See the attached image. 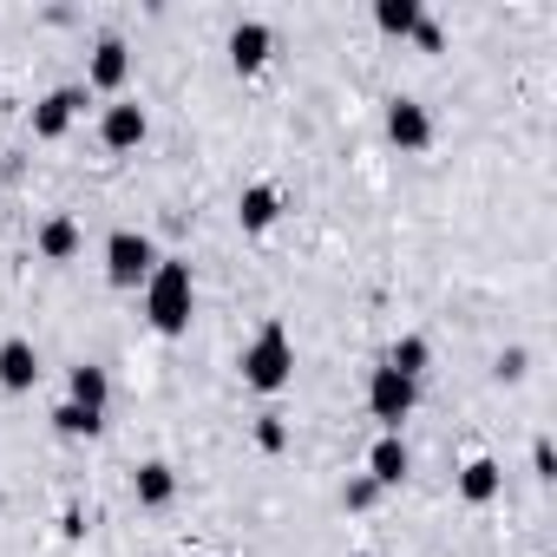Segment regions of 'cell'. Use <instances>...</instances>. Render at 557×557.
I'll return each mask as SVG.
<instances>
[{
    "mask_svg": "<svg viewBox=\"0 0 557 557\" xmlns=\"http://www.w3.org/2000/svg\"><path fill=\"white\" fill-rule=\"evenodd\" d=\"M342 498H348V511H368V505L381 498V485H374V479H355V485H348Z\"/></svg>",
    "mask_w": 557,
    "mask_h": 557,
    "instance_id": "cell-21",
    "label": "cell"
},
{
    "mask_svg": "<svg viewBox=\"0 0 557 557\" xmlns=\"http://www.w3.org/2000/svg\"><path fill=\"white\" fill-rule=\"evenodd\" d=\"M531 466H537V479H550V472H557V459H550V440H537V446H531Z\"/></svg>",
    "mask_w": 557,
    "mask_h": 557,
    "instance_id": "cell-23",
    "label": "cell"
},
{
    "mask_svg": "<svg viewBox=\"0 0 557 557\" xmlns=\"http://www.w3.org/2000/svg\"><path fill=\"white\" fill-rule=\"evenodd\" d=\"M256 446H262V453H283V446H289L283 413H262V420H256Z\"/></svg>",
    "mask_w": 557,
    "mask_h": 557,
    "instance_id": "cell-20",
    "label": "cell"
},
{
    "mask_svg": "<svg viewBox=\"0 0 557 557\" xmlns=\"http://www.w3.org/2000/svg\"><path fill=\"white\" fill-rule=\"evenodd\" d=\"M498 485H505V472H498L492 459H472V466L459 472V498H466V505H492Z\"/></svg>",
    "mask_w": 557,
    "mask_h": 557,
    "instance_id": "cell-14",
    "label": "cell"
},
{
    "mask_svg": "<svg viewBox=\"0 0 557 557\" xmlns=\"http://www.w3.org/2000/svg\"><path fill=\"white\" fill-rule=\"evenodd\" d=\"M190 309H197V283H190V262H164L145 275V315L158 335H184L190 329Z\"/></svg>",
    "mask_w": 557,
    "mask_h": 557,
    "instance_id": "cell-1",
    "label": "cell"
},
{
    "mask_svg": "<svg viewBox=\"0 0 557 557\" xmlns=\"http://www.w3.org/2000/svg\"><path fill=\"white\" fill-rule=\"evenodd\" d=\"M498 381H524V348H505L498 355Z\"/></svg>",
    "mask_w": 557,
    "mask_h": 557,
    "instance_id": "cell-22",
    "label": "cell"
},
{
    "mask_svg": "<svg viewBox=\"0 0 557 557\" xmlns=\"http://www.w3.org/2000/svg\"><path fill=\"white\" fill-rule=\"evenodd\" d=\"M99 138H106L112 151H132V145L145 138V106H106V119H99Z\"/></svg>",
    "mask_w": 557,
    "mask_h": 557,
    "instance_id": "cell-9",
    "label": "cell"
},
{
    "mask_svg": "<svg viewBox=\"0 0 557 557\" xmlns=\"http://www.w3.org/2000/svg\"><path fill=\"white\" fill-rule=\"evenodd\" d=\"M125 73H132V53H125V40H99V53H92V86L99 92H119L125 86Z\"/></svg>",
    "mask_w": 557,
    "mask_h": 557,
    "instance_id": "cell-11",
    "label": "cell"
},
{
    "mask_svg": "<svg viewBox=\"0 0 557 557\" xmlns=\"http://www.w3.org/2000/svg\"><path fill=\"white\" fill-rule=\"evenodd\" d=\"M420 407V381H407V374H394L387 361L368 374V413L387 426V433H400V420Z\"/></svg>",
    "mask_w": 557,
    "mask_h": 557,
    "instance_id": "cell-3",
    "label": "cell"
},
{
    "mask_svg": "<svg viewBox=\"0 0 557 557\" xmlns=\"http://www.w3.org/2000/svg\"><path fill=\"white\" fill-rule=\"evenodd\" d=\"M387 368L407 374V381H420V374H426V342H420V335H400L394 355H387Z\"/></svg>",
    "mask_w": 557,
    "mask_h": 557,
    "instance_id": "cell-18",
    "label": "cell"
},
{
    "mask_svg": "<svg viewBox=\"0 0 557 557\" xmlns=\"http://www.w3.org/2000/svg\"><path fill=\"white\" fill-rule=\"evenodd\" d=\"M40 256H47V262H66V256H79V223H73V216H53V223H40Z\"/></svg>",
    "mask_w": 557,
    "mask_h": 557,
    "instance_id": "cell-16",
    "label": "cell"
},
{
    "mask_svg": "<svg viewBox=\"0 0 557 557\" xmlns=\"http://www.w3.org/2000/svg\"><path fill=\"white\" fill-rule=\"evenodd\" d=\"M387 138H394L400 151H426V145H433L426 106H420V99H394V106H387Z\"/></svg>",
    "mask_w": 557,
    "mask_h": 557,
    "instance_id": "cell-5",
    "label": "cell"
},
{
    "mask_svg": "<svg viewBox=\"0 0 557 557\" xmlns=\"http://www.w3.org/2000/svg\"><path fill=\"white\" fill-rule=\"evenodd\" d=\"M53 426H60V433H66V440H92V433H99V426H106V420H99V413H86V407H73V400H66V407H60V413H53Z\"/></svg>",
    "mask_w": 557,
    "mask_h": 557,
    "instance_id": "cell-19",
    "label": "cell"
},
{
    "mask_svg": "<svg viewBox=\"0 0 557 557\" xmlns=\"http://www.w3.org/2000/svg\"><path fill=\"white\" fill-rule=\"evenodd\" d=\"M420 21H426L420 0H374V27H381V34H413Z\"/></svg>",
    "mask_w": 557,
    "mask_h": 557,
    "instance_id": "cell-15",
    "label": "cell"
},
{
    "mask_svg": "<svg viewBox=\"0 0 557 557\" xmlns=\"http://www.w3.org/2000/svg\"><path fill=\"white\" fill-rule=\"evenodd\" d=\"M262 60H269V27L262 21H236L230 27V66L236 73H256Z\"/></svg>",
    "mask_w": 557,
    "mask_h": 557,
    "instance_id": "cell-8",
    "label": "cell"
},
{
    "mask_svg": "<svg viewBox=\"0 0 557 557\" xmlns=\"http://www.w3.org/2000/svg\"><path fill=\"white\" fill-rule=\"evenodd\" d=\"M171 492H177V479H171V466H164V459H151V466H138V472H132V498H138V505H151V511H158V505H171Z\"/></svg>",
    "mask_w": 557,
    "mask_h": 557,
    "instance_id": "cell-12",
    "label": "cell"
},
{
    "mask_svg": "<svg viewBox=\"0 0 557 557\" xmlns=\"http://www.w3.org/2000/svg\"><path fill=\"white\" fill-rule=\"evenodd\" d=\"M34 381H40L34 342H0V387H8V394H27Z\"/></svg>",
    "mask_w": 557,
    "mask_h": 557,
    "instance_id": "cell-7",
    "label": "cell"
},
{
    "mask_svg": "<svg viewBox=\"0 0 557 557\" xmlns=\"http://www.w3.org/2000/svg\"><path fill=\"white\" fill-rule=\"evenodd\" d=\"M151 269H158V249H151L145 230H119V236L106 243V275H112L119 289H145Z\"/></svg>",
    "mask_w": 557,
    "mask_h": 557,
    "instance_id": "cell-4",
    "label": "cell"
},
{
    "mask_svg": "<svg viewBox=\"0 0 557 557\" xmlns=\"http://www.w3.org/2000/svg\"><path fill=\"white\" fill-rule=\"evenodd\" d=\"M407 466H413V459H407L400 433H381V440H374V453H368V479H374V485H400V479H407Z\"/></svg>",
    "mask_w": 557,
    "mask_h": 557,
    "instance_id": "cell-10",
    "label": "cell"
},
{
    "mask_svg": "<svg viewBox=\"0 0 557 557\" xmlns=\"http://www.w3.org/2000/svg\"><path fill=\"white\" fill-rule=\"evenodd\" d=\"M79 106H86V86H60V92H47L40 112H34V138H60V132L73 125Z\"/></svg>",
    "mask_w": 557,
    "mask_h": 557,
    "instance_id": "cell-6",
    "label": "cell"
},
{
    "mask_svg": "<svg viewBox=\"0 0 557 557\" xmlns=\"http://www.w3.org/2000/svg\"><path fill=\"white\" fill-rule=\"evenodd\" d=\"M275 210H283V203H275V190H269V184H249V190H243V203H236L243 230H269V223H275Z\"/></svg>",
    "mask_w": 557,
    "mask_h": 557,
    "instance_id": "cell-17",
    "label": "cell"
},
{
    "mask_svg": "<svg viewBox=\"0 0 557 557\" xmlns=\"http://www.w3.org/2000/svg\"><path fill=\"white\" fill-rule=\"evenodd\" d=\"M66 387H73V407H86V413H106V400H112V381H106V368H92V361L73 368Z\"/></svg>",
    "mask_w": 557,
    "mask_h": 557,
    "instance_id": "cell-13",
    "label": "cell"
},
{
    "mask_svg": "<svg viewBox=\"0 0 557 557\" xmlns=\"http://www.w3.org/2000/svg\"><path fill=\"white\" fill-rule=\"evenodd\" d=\"M289 374H296V342H289V329H283V322H262L256 342L243 348V381H249L256 394H275V387H289Z\"/></svg>",
    "mask_w": 557,
    "mask_h": 557,
    "instance_id": "cell-2",
    "label": "cell"
}]
</instances>
